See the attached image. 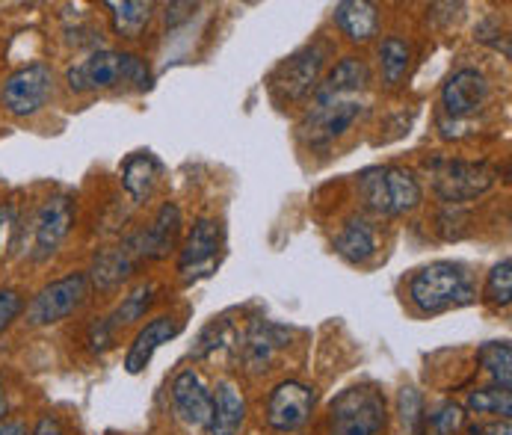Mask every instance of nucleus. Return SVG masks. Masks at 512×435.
Listing matches in <instances>:
<instances>
[{
	"instance_id": "1",
	"label": "nucleus",
	"mask_w": 512,
	"mask_h": 435,
	"mask_svg": "<svg viewBox=\"0 0 512 435\" xmlns=\"http://www.w3.org/2000/svg\"><path fill=\"white\" fill-rule=\"evenodd\" d=\"M406 296L421 317H439L477 299L474 276L459 261H433L412 273Z\"/></svg>"
},
{
	"instance_id": "2",
	"label": "nucleus",
	"mask_w": 512,
	"mask_h": 435,
	"mask_svg": "<svg viewBox=\"0 0 512 435\" xmlns=\"http://www.w3.org/2000/svg\"><path fill=\"white\" fill-rule=\"evenodd\" d=\"M66 83L74 95H89V92H107L119 86H134L148 89L151 86V69L143 57L131 51H116V48H95L89 57L66 69Z\"/></svg>"
},
{
	"instance_id": "3",
	"label": "nucleus",
	"mask_w": 512,
	"mask_h": 435,
	"mask_svg": "<svg viewBox=\"0 0 512 435\" xmlns=\"http://www.w3.org/2000/svg\"><path fill=\"white\" fill-rule=\"evenodd\" d=\"M356 187L362 205L379 217H403L424 202V187L406 166H370L359 175Z\"/></svg>"
},
{
	"instance_id": "4",
	"label": "nucleus",
	"mask_w": 512,
	"mask_h": 435,
	"mask_svg": "<svg viewBox=\"0 0 512 435\" xmlns=\"http://www.w3.org/2000/svg\"><path fill=\"white\" fill-rule=\"evenodd\" d=\"M427 169H430L433 193L439 196L444 205H453V208L486 196L501 178V169L495 163H489V160L436 157L433 163H427Z\"/></svg>"
},
{
	"instance_id": "5",
	"label": "nucleus",
	"mask_w": 512,
	"mask_h": 435,
	"mask_svg": "<svg viewBox=\"0 0 512 435\" xmlns=\"http://www.w3.org/2000/svg\"><path fill=\"white\" fill-rule=\"evenodd\" d=\"M388 403L376 385H353L329 406V435H382Z\"/></svg>"
},
{
	"instance_id": "6",
	"label": "nucleus",
	"mask_w": 512,
	"mask_h": 435,
	"mask_svg": "<svg viewBox=\"0 0 512 435\" xmlns=\"http://www.w3.org/2000/svg\"><path fill=\"white\" fill-rule=\"evenodd\" d=\"M54 98V69L45 63H27L3 77L0 104L15 119H30L42 113Z\"/></svg>"
},
{
	"instance_id": "7",
	"label": "nucleus",
	"mask_w": 512,
	"mask_h": 435,
	"mask_svg": "<svg viewBox=\"0 0 512 435\" xmlns=\"http://www.w3.org/2000/svg\"><path fill=\"white\" fill-rule=\"evenodd\" d=\"M329 54H332V45L323 42V39L299 48L270 77L273 95L279 101H302V98L314 95V89L320 83V72H323Z\"/></svg>"
},
{
	"instance_id": "8",
	"label": "nucleus",
	"mask_w": 512,
	"mask_h": 435,
	"mask_svg": "<svg viewBox=\"0 0 512 435\" xmlns=\"http://www.w3.org/2000/svg\"><path fill=\"white\" fill-rule=\"evenodd\" d=\"M92 285L86 273H69L63 279L48 282L30 302H27V323L30 326H54L63 323L66 317L77 314L83 302L89 299Z\"/></svg>"
},
{
	"instance_id": "9",
	"label": "nucleus",
	"mask_w": 512,
	"mask_h": 435,
	"mask_svg": "<svg viewBox=\"0 0 512 435\" xmlns=\"http://www.w3.org/2000/svg\"><path fill=\"white\" fill-rule=\"evenodd\" d=\"M362 113H365V104L359 98L314 101L299 125V137L305 140L308 148H323V145L341 140L362 119Z\"/></svg>"
},
{
	"instance_id": "10",
	"label": "nucleus",
	"mask_w": 512,
	"mask_h": 435,
	"mask_svg": "<svg viewBox=\"0 0 512 435\" xmlns=\"http://www.w3.org/2000/svg\"><path fill=\"white\" fill-rule=\"evenodd\" d=\"M77 205L69 193H54L48 196L36 217H33V243H30V258L33 261H48L60 252L66 237L72 234Z\"/></svg>"
},
{
	"instance_id": "11",
	"label": "nucleus",
	"mask_w": 512,
	"mask_h": 435,
	"mask_svg": "<svg viewBox=\"0 0 512 435\" xmlns=\"http://www.w3.org/2000/svg\"><path fill=\"white\" fill-rule=\"evenodd\" d=\"M317 409V391L299 379L279 382L267 397V427L279 435L299 433Z\"/></svg>"
},
{
	"instance_id": "12",
	"label": "nucleus",
	"mask_w": 512,
	"mask_h": 435,
	"mask_svg": "<svg viewBox=\"0 0 512 435\" xmlns=\"http://www.w3.org/2000/svg\"><path fill=\"white\" fill-rule=\"evenodd\" d=\"M169 400H172L175 418L187 430L208 433L211 412H214V394H211V388L205 385V379L193 367H184V370L175 373V379L169 385Z\"/></svg>"
},
{
	"instance_id": "13",
	"label": "nucleus",
	"mask_w": 512,
	"mask_h": 435,
	"mask_svg": "<svg viewBox=\"0 0 512 435\" xmlns=\"http://www.w3.org/2000/svg\"><path fill=\"white\" fill-rule=\"evenodd\" d=\"M489 101V77L474 69L462 66L441 83V107L450 122H465L477 116Z\"/></svg>"
},
{
	"instance_id": "14",
	"label": "nucleus",
	"mask_w": 512,
	"mask_h": 435,
	"mask_svg": "<svg viewBox=\"0 0 512 435\" xmlns=\"http://www.w3.org/2000/svg\"><path fill=\"white\" fill-rule=\"evenodd\" d=\"M222 249V225L217 219L202 217L193 222L181 252H178V273L184 279L208 276L217 264Z\"/></svg>"
},
{
	"instance_id": "15",
	"label": "nucleus",
	"mask_w": 512,
	"mask_h": 435,
	"mask_svg": "<svg viewBox=\"0 0 512 435\" xmlns=\"http://www.w3.org/2000/svg\"><path fill=\"white\" fill-rule=\"evenodd\" d=\"M178 237H181V208L175 202H163L151 225L131 234L128 243L140 261H163L169 258V252H175Z\"/></svg>"
},
{
	"instance_id": "16",
	"label": "nucleus",
	"mask_w": 512,
	"mask_h": 435,
	"mask_svg": "<svg viewBox=\"0 0 512 435\" xmlns=\"http://www.w3.org/2000/svg\"><path fill=\"white\" fill-rule=\"evenodd\" d=\"M143 261L134 255L131 243H119V246H110V249H101L95 258H92V267H89V285L101 293H113L119 290L128 279H134L137 267Z\"/></svg>"
},
{
	"instance_id": "17",
	"label": "nucleus",
	"mask_w": 512,
	"mask_h": 435,
	"mask_svg": "<svg viewBox=\"0 0 512 435\" xmlns=\"http://www.w3.org/2000/svg\"><path fill=\"white\" fill-rule=\"evenodd\" d=\"M181 332H184V320H181V317L160 314V317L148 320L146 326L137 332L134 344L128 347V356H125V370H128L131 376L143 373L148 364H151V359H154V353H157L163 344L175 341Z\"/></svg>"
},
{
	"instance_id": "18",
	"label": "nucleus",
	"mask_w": 512,
	"mask_h": 435,
	"mask_svg": "<svg viewBox=\"0 0 512 435\" xmlns=\"http://www.w3.org/2000/svg\"><path fill=\"white\" fill-rule=\"evenodd\" d=\"M285 329H279L276 323L270 320H255L246 335L240 338L237 344V353H240V362L249 373H267L270 364L276 362V353L285 347Z\"/></svg>"
},
{
	"instance_id": "19",
	"label": "nucleus",
	"mask_w": 512,
	"mask_h": 435,
	"mask_svg": "<svg viewBox=\"0 0 512 435\" xmlns=\"http://www.w3.org/2000/svg\"><path fill=\"white\" fill-rule=\"evenodd\" d=\"M370 66L362 57H341L326 77L317 83L314 89V101H341V98H356L359 92H365L370 83Z\"/></svg>"
},
{
	"instance_id": "20",
	"label": "nucleus",
	"mask_w": 512,
	"mask_h": 435,
	"mask_svg": "<svg viewBox=\"0 0 512 435\" xmlns=\"http://www.w3.org/2000/svg\"><path fill=\"white\" fill-rule=\"evenodd\" d=\"M332 21L353 45H367L373 36H379V9L370 0H341V3H335Z\"/></svg>"
},
{
	"instance_id": "21",
	"label": "nucleus",
	"mask_w": 512,
	"mask_h": 435,
	"mask_svg": "<svg viewBox=\"0 0 512 435\" xmlns=\"http://www.w3.org/2000/svg\"><path fill=\"white\" fill-rule=\"evenodd\" d=\"M211 394H214V412H211L208 435H240L246 421V397L237 388V382L220 379Z\"/></svg>"
},
{
	"instance_id": "22",
	"label": "nucleus",
	"mask_w": 512,
	"mask_h": 435,
	"mask_svg": "<svg viewBox=\"0 0 512 435\" xmlns=\"http://www.w3.org/2000/svg\"><path fill=\"white\" fill-rule=\"evenodd\" d=\"M335 252L347 261V264H365L376 255V228L367 217H350L338 237H335Z\"/></svg>"
},
{
	"instance_id": "23",
	"label": "nucleus",
	"mask_w": 512,
	"mask_h": 435,
	"mask_svg": "<svg viewBox=\"0 0 512 435\" xmlns=\"http://www.w3.org/2000/svg\"><path fill=\"white\" fill-rule=\"evenodd\" d=\"M160 172H163V163L151 151H137L122 166V187L137 205H143L148 196L154 193V187L160 181Z\"/></svg>"
},
{
	"instance_id": "24",
	"label": "nucleus",
	"mask_w": 512,
	"mask_h": 435,
	"mask_svg": "<svg viewBox=\"0 0 512 435\" xmlns=\"http://www.w3.org/2000/svg\"><path fill=\"white\" fill-rule=\"evenodd\" d=\"M104 6L110 9L113 30L122 39H140L154 18V3H146V0H110Z\"/></svg>"
},
{
	"instance_id": "25",
	"label": "nucleus",
	"mask_w": 512,
	"mask_h": 435,
	"mask_svg": "<svg viewBox=\"0 0 512 435\" xmlns=\"http://www.w3.org/2000/svg\"><path fill=\"white\" fill-rule=\"evenodd\" d=\"M412 69V45L400 36H385L379 42V74L388 89L403 86Z\"/></svg>"
},
{
	"instance_id": "26",
	"label": "nucleus",
	"mask_w": 512,
	"mask_h": 435,
	"mask_svg": "<svg viewBox=\"0 0 512 435\" xmlns=\"http://www.w3.org/2000/svg\"><path fill=\"white\" fill-rule=\"evenodd\" d=\"M154 299H157V288H154L151 282H140L128 296H122V302H119V305L113 308V314L104 317V320H107V326H110L113 332H119V329H125V326L143 320L148 308L154 305Z\"/></svg>"
},
{
	"instance_id": "27",
	"label": "nucleus",
	"mask_w": 512,
	"mask_h": 435,
	"mask_svg": "<svg viewBox=\"0 0 512 435\" xmlns=\"http://www.w3.org/2000/svg\"><path fill=\"white\" fill-rule=\"evenodd\" d=\"M477 364L492 379L495 388L510 391L512 385V347L510 341H486L477 347Z\"/></svg>"
},
{
	"instance_id": "28",
	"label": "nucleus",
	"mask_w": 512,
	"mask_h": 435,
	"mask_svg": "<svg viewBox=\"0 0 512 435\" xmlns=\"http://www.w3.org/2000/svg\"><path fill=\"white\" fill-rule=\"evenodd\" d=\"M462 409H465V412H471V415H477V418L492 415V418H498V421H510L512 394L510 391H504V388H495V385H489V388H477V391H471V394H468V400H465V406H462Z\"/></svg>"
},
{
	"instance_id": "29",
	"label": "nucleus",
	"mask_w": 512,
	"mask_h": 435,
	"mask_svg": "<svg viewBox=\"0 0 512 435\" xmlns=\"http://www.w3.org/2000/svg\"><path fill=\"white\" fill-rule=\"evenodd\" d=\"M486 302H492L495 308H510L512 302V261L510 255L501 258L489 273H486V285H483Z\"/></svg>"
},
{
	"instance_id": "30",
	"label": "nucleus",
	"mask_w": 512,
	"mask_h": 435,
	"mask_svg": "<svg viewBox=\"0 0 512 435\" xmlns=\"http://www.w3.org/2000/svg\"><path fill=\"white\" fill-rule=\"evenodd\" d=\"M465 409L453 400L439 403L433 412H427V424H424V435H456L465 427Z\"/></svg>"
},
{
	"instance_id": "31",
	"label": "nucleus",
	"mask_w": 512,
	"mask_h": 435,
	"mask_svg": "<svg viewBox=\"0 0 512 435\" xmlns=\"http://www.w3.org/2000/svg\"><path fill=\"white\" fill-rule=\"evenodd\" d=\"M397 406H400V421L409 430V435H424L427 424V409H424V397L418 394L415 385H403L397 394Z\"/></svg>"
},
{
	"instance_id": "32",
	"label": "nucleus",
	"mask_w": 512,
	"mask_h": 435,
	"mask_svg": "<svg viewBox=\"0 0 512 435\" xmlns=\"http://www.w3.org/2000/svg\"><path fill=\"white\" fill-rule=\"evenodd\" d=\"M228 341V320H214L211 326L202 329L199 341L193 344V359H208L211 353H217Z\"/></svg>"
},
{
	"instance_id": "33",
	"label": "nucleus",
	"mask_w": 512,
	"mask_h": 435,
	"mask_svg": "<svg viewBox=\"0 0 512 435\" xmlns=\"http://www.w3.org/2000/svg\"><path fill=\"white\" fill-rule=\"evenodd\" d=\"M27 302L24 293L15 288H0V332H6L21 314H24Z\"/></svg>"
},
{
	"instance_id": "34",
	"label": "nucleus",
	"mask_w": 512,
	"mask_h": 435,
	"mask_svg": "<svg viewBox=\"0 0 512 435\" xmlns=\"http://www.w3.org/2000/svg\"><path fill=\"white\" fill-rule=\"evenodd\" d=\"M18 237V208L12 202H0V261L9 255Z\"/></svg>"
},
{
	"instance_id": "35",
	"label": "nucleus",
	"mask_w": 512,
	"mask_h": 435,
	"mask_svg": "<svg viewBox=\"0 0 512 435\" xmlns=\"http://www.w3.org/2000/svg\"><path fill=\"white\" fill-rule=\"evenodd\" d=\"M86 341H89V350H92V353H107V350L116 344V332H113V329L107 326V320L101 317V320H95V323L89 326V338H86Z\"/></svg>"
},
{
	"instance_id": "36",
	"label": "nucleus",
	"mask_w": 512,
	"mask_h": 435,
	"mask_svg": "<svg viewBox=\"0 0 512 435\" xmlns=\"http://www.w3.org/2000/svg\"><path fill=\"white\" fill-rule=\"evenodd\" d=\"M27 435H66V433H63L60 418H54V415H42Z\"/></svg>"
},
{
	"instance_id": "37",
	"label": "nucleus",
	"mask_w": 512,
	"mask_h": 435,
	"mask_svg": "<svg viewBox=\"0 0 512 435\" xmlns=\"http://www.w3.org/2000/svg\"><path fill=\"white\" fill-rule=\"evenodd\" d=\"M474 435H512L510 421H492L489 427H477V430H471Z\"/></svg>"
},
{
	"instance_id": "38",
	"label": "nucleus",
	"mask_w": 512,
	"mask_h": 435,
	"mask_svg": "<svg viewBox=\"0 0 512 435\" xmlns=\"http://www.w3.org/2000/svg\"><path fill=\"white\" fill-rule=\"evenodd\" d=\"M27 424L24 421H3L0 424V435H27Z\"/></svg>"
},
{
	"instance_id": "39",
	"label": "nucleus",
	"mask_w": 512,
	"mask_h": 435,
	"mask_svg": "<svg viewBox=\"0 0 512 435\" xmlns=\"http://www.w3.org/2000/svg\"><path fill=\"white\" fill-rule=\"evenodd\" d=\"M6 415H9V400H6V382L0 376V424L6 421Z\"/></svg>"
}]
</instances>
